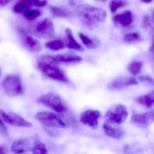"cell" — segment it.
I'll use <instances>...</instances> for the list:
<instances>
[{
	"label": "cell",
	"mask_w": 154,
	"mask_h": 154,
	"mask_svg": "<svg viewBox=\"0 0 154 154\" xmlns=\"http://www.w3.org/2000/svg\"><path fill=\"white\" fill-rule=\"evenodd\" d=\"M11 1L12 0H0V5L2 6H5L8 4L9 2H11Z\"/></svg>",
	"instance_id": "cell-33"
},
{
	"label": "cell",
	"mask_w": 154,
	"mask_h": 154,
	"mask_svg": "<svg viewBox=\"0 0 154 154\" xmlns=\"http://www.w3.org/2000/svg\"><path fill=\"white\" fill-rule=\"evenodd\" d=\"M131 123L138 128H146L154 123V108L143 114H134L131 118Z\"/></svg>",
	"instance_id": "cell-10"
},
{
	"label": "cell",
	"mask_w": 154,
	"mask_h": 154,
	"mask_svg": "<svg viewBox=\"0 0 154 154\" xmlns=\"http://www.w3.org/2000/svg\"><path fill=\"white\" fill-rule=\"evenodd\" d=\"M137 103L143 105L146 108H151L154 106V90L147 94L138 96L135 99Z\"/></svg>",
	"instance_id": "cell-18"
},
{
	"label": "cell",
	"mask_w": 154,
	"mask_h": 154,
	"mask_svg": "<svg viewBox=\"0 0 154 154\" xmlns=\"http://www.w3.org/2000/svg\"><path fill=\"white\" fill-rule=\"evenodd\" d=\"M58 66L59 63L51 55L42 56L37 62L38 69L45 76L66 84L69 82V79Z\"/></svg>",
	"instance_id": "cell-2"
},
{
	"label": "cell",
	"mask_w": 154,
	"mask_h": 154,
	"mask_svg": "<svg viewBox=\"0 0 154 154\" xmlns=\"http://www.w3.org/2000/svg\"><path fill=\"white\" fill-rule=\"evenodd\" d=\"M45 47L51 51H57L63 49L65 48V45L63 41L60 40V39H56V40H52L47 42L45 44Z\"/></svg>",
	"instance_id": "cell-23"
},
{
	"label": "cell",
	"mask_w": 154,
	"mask_h": 154,
	"mask_svg": "<svg viewBox=\"0 0 154 154\" xmlns=\"http://www.w3.org/2000/svg\"><path fill=\"white\" fill-rule=\"evenodd\" d=\"M0 77H1V69H0Z\"/></svg>",
	"instance_id": "cell-37"
},
{
	"label": "cell",
	"mask_w": 154,
	"mask_h": 154,
	"mask_svg": "<svg viewBox=\"0 0 154 154\" xmlns=\"http://www.w3.org/2000/svg\"><path fill=\"white\" fill-rule=\"evenodd\" d=\"M37 102L48 107L57 114H63L67 112V108L61 98L54 93H48L47 94L42 95L39 97Z\"/></svg>",
	"instance_id": "cell-3"
},
{
	"label": "cell",
	"mask_w": 154,
	"mask_h": 154,
	"mask_svg": "<svg viewBox=\"0 0 154 154\" xmlns=\"http://www.w3.org/2000/svg\"><path fill=\"white\" fill-rule=\"evenodd\" d=\"M103 129H104V134H105L107 136L110 137V138H113L114 139H121L122 137L124 136V132L122 129H121L120 128L116 127V126H113L112 124L110 123H104V126H103Z\"/></svg>",
	"instance_id": "cell-17"
},
{
	"label": "cell",
	"mask_w": 154,
	"mask_h": 154,
	"mask_svg": "<svg viewBox=\"0 0 154 154\" xmlns=\"http://www.w3.org/2000/svg\"><path fill=\"white\" fill-rule=\"evenodd\" d=\"M7 153V150L5 147L3 145H0V154H6Z\"/></svg>",
	"instance_id": "cell-32"
},
{
	"label": "cell",
	"mask_w": 154,
	"mask_h": 154,
	"mask_svg": "<svg viewBox=\"0 0 154 154\" xmlns=\"http://www.w3.org/2000/svg\"><path fill=\"white\" fill-rule=\"evenodd\" d=\"M126 0H111L110 2V9L111 13H115L121 8L126 6Z\"/></svg>",
	"instance_id": "cell-24"
},
{
	"label": "cell",
	"mask_w": 154,
	"mask_h": 154,
	"mask_svg": "<svg viewBox=\"0 0 154 154\" xmlns=\"http://www.w3.org/2000/svg\"><path fill=\"white\" fill-rule=\"evenodd\" d=\"M143 68V63L140 61H133L128 66V72L133 75V76H137V75L140 73Z\"/></svg>",
	"instance_id": "cell-22"
},
{
	"label": "cell",
	"mask_w": 154,
	"mask_h": 154,
	"mask_svg": "<svg viewBox=\"0 0 154 154\" xmlns=\"http://www.w3.org/2000/svg\"><path fill=\"white\" fill-rule=\"evenodd\" d=\"M138 81L145 85L154 86V79L149 75H142L139 77Z\"/></svg>",
	"instance_id": "cell-28"
},
{
	"label": "cell",
	"mask_w": 154,
	"mask_h": 154,
	"mask_svg": "<svg viewBox=\"0 0 154 154\" xmlns=\"http://www.w3.org/2000/svg\"><path fill=\"white\" fill-rule=\"evenodd\" d=\"M151 26V18L149 17L148 15L144 16L143 19V22H142V26L143 28H148Z\"/></svg>",
	"instance_id": "cell-30"
},
{
	"label": "cell",
	"mask_w": 154,
	"mask_h": 154,
	"mask_svg": "<svg viewBox=\"0 0 154 154\" xmlns=\"http://www.w3.org/2000/svg\"><path fill=\"white\" fill-rule=\"evenodd\" d=\"M19 33L20 35L22 38L23 44H24V47L27 49L32 51V52H39V51H41L42 46H41L40 43L37 40H36L32 36L29 35L22 29H20Z\"/></svg>",
	"instance_id": "cell-13"
},
{
	"label": "cell",
	"mask_w": 154,
	"mask_h": 154,
	"mask_svg": "<svg viewBox=\"0 0 154 154\" xmlns=\"http://www.w3.org/2000/svg\"><path fill=\"white\" fill-rule=\"evenodd\" d=\"M53 57L59 64L62 63V64L66 65H75L79 64L82 61L81 57L72 52L63 53V54L54 55Z\"/></svg>",
	"instance_id": "cell-14"
},
{
	"label": "cell",
	"mask_w": 154,
	"mask_h": 154,
	"mask_svg": "<svg viewBox=\"0 0 154 154\" xmlns=\"http://www.w3.org/2000/svg\"><path fill=\"white\" fill-rule=\"evenodd\" d=\"M149 51H150L151 54H152L154 55V38H153V40H152V45H151V47H150V49H149Z\"/></svg>",
	"instance_id": "cell-34"
},
{
	"label": "cell",
	"mask_w": 154,
	"mask_h": 154,
	"mask_svg": "<svg viewBox=\"0 0 154 154\" xmlns=\"http://www.w3.org/2000/svg\"><path fill=\"white\" fill-rule=\"evenodd\" d=\"M33 5L36 7H44L47 5V0H33Z\"/></svg>",
	"instance_id": "cell-31"
},
{
	"label": "cell",
	"mask_w": 154,
	"mask_h": 154,
	"mask_svg": "<svg viewBox=\"0 0 154 154\" xmlns=\"http://www.w3.org/2000/svg\"><path fill=\"white\" fill-rule=\"evenodd\" d=\"M0 118L5 123L18 127H32V123L14 112L6 113L0 109Z\"/></svg>",
	"instance_id": "cell-9"
},
{
	"label": "cell",
	"mask_w": 154,
	"mask_h": 154,
	"mask_svg": "<svg viewBox=\"0 0 154 154\" xmlns=\"http://www.w3.org/2000/svg\"><path fill=\"white\" fill-rule=\"evenodd\" d=\"M36 120L42 125L48 128H63L66 127V124L58 115L52 112L42 111L36 114Z\"/></svg>",
	"instance_id": "cell-5"
},
{
	"label": "cell",
	"mask_w": 154,
	"mask_h": 154,
	"mask_svg": "<svg viewBox=\"0 0 154 154\" xmlns=\"http://www.w3.org/2000/svg\"><path fill=\"white\" fill-rule=\"evenodd\" d=\"M101 117V113L98 110H87L80 114V122L92 129H96L98 120Z\"/></svg>",
	"instance_id": "cell-11"
},
{
	"label": "cell",
	"mask_w": 154,
	"mask_h": 154,
	"mask_svg": "<svg viewBox=\"0 0 154 154\" xmlns=\"http://www.w3.org/2000/svg\"><path fill=\"white\" fill-rule=\"evenodd\" d=\"M75 12L82 24L90 30L95 29L100 24L103 23L107 16L104 9L88 4L77 5Z\"/></svg>",
	"instance_id": "cell-1"
},
{
	"label": "cell",
	"mask_w": 154,
	"mask_h": 154,
	"mask_svg": "<svg viewBox=\"0 0 154 154\" xmlns=\"http://www.w3.org/2000/svg\"><path fill=\"white\" fill-rule=\"evenodd\" d=\"M63 43H64L65 47L71 50H75V51H84L82 47L76 42V40L74 38L72 32L70 29L67 28L65 31V37L64 40H63Z\"/></svg>",
	"instance_id": "cell-16"
},
{
	"label": "cell",
	"mask_w": 154,
	"mask_h": 154,
	"mask_svg": "<svg viewBox=\"0 0 154 154\" xmlns=\"http://www.w3.org/2000/svg\"><path fill=\"white\" fill-rule=\"evenodd\" d=\"M138 84V81L133 77H120L110 83L108 88L110 90H119L125 89L129 86H134Z\"/></svg>",
	"instance_id": "cell-12"
},
{
	"label": "cell",
	"mask_w": 154,
	"mask_h": 154,
	"mask_svg": "<svg viewBox=\"0 0 154 154\" xmlns=\"http://www.w3.org/2000/svg\"><path fill=\"white\" fill-rule=\"evenodd\" d=\"M32 152H33V154H48V150H47L45 144L38 139Z\"/></svg>",
	"instance_id": "cell-26"
},
{
	"label": "cell",
	"mask_w": 154,
	"mask_h": 154,
	"mask_svg": "<svg viewBox=\"0 0 154 154\" xmlns=\"http://www.w3.org/2000/svg\"><path fill=\"white\" fill-rule=\"evenodd\" d=\"M79 38L81 39L83 45L88 49H95L100 45V42L98 39L90 38L87 35L83 34L82 32L79 33Z\"/></svg>",
	"instance_id": "cell-19"
},
{
	"label": "cell",
	"mask_w": 154,
	"mask_h": 154,
	"mask_svg": "<svg viewBox=\"0 0 154 154\" xmlns=\"http://www.w3.org/2000/svg\"><path fill=\"white\" fill-rule=\"evenodd\" d=\"M36 141H37V138H33V137L19 138L14 141L11 147V150L14 153L16 154H21L26 152L32 151Z\"/></svg>",
	"instance_id": "cell-8"
},
{
	"label": "cell",
	"mask_w": 154,
	"mask_h": 154,
	"mask_svg": "<svg viewBox=\"0 0 154 154\" xmlns=\"http://www.w3.org/2000/svg\"><path fill=\"white\" fill-rule=\"evenodd\" d=\"M0 134L4 136L8 135V129L6 127L5 124V122L0 118Z\"/></svg>",
	"instance_id": "cell-29"
},
{
	"label": "cell",
	"mask_w": 154,
	"mask_h": 154,
	"mask_svg": "<svg viewBox=\"0 0 154 154\" xmlns=\"http://www.w3.org/2000/svg\"><path fill=\"white\" fill-rule=\"evenodd\" d=\"M112 20L116 26L127 27L133 22L132 13L130 11H125L122 13L113 16Z\"/></svg>",
	"instance_id": "cell-15"
},
{
	"label": "cell",
	"mask_w": 154,
	"mask_h": 154,
	"mask_svg": "<svg viewBox=\"0 0 154 154\" xmlns=\"http://www.w3.org/2000/svg\"><path fill=\"white\" fill-rule=\"evenodd\" d=\"M143 3H146V4H149V3L152 2L153 0H141Z\"/></svg>",
	"instance_id": "cell-35"
},
{
	"label": "cell",
	"mask_w": 154,
	"mask_h": 154,
	"mask_svg": "<svg viewBox=\"0 0 154 154\" xmlns=\"http://www.w3.org/2000/svg\"><path fill=\"white\" fill-rule=\"evenodd\" d=\"M128 116V112L126 107L123 105H117L107 111L105 115V122L110 124H122L126 120Z\"/></svg>",
	"instance_id": "cell-6"
},
{
	"label": "cell",
	"mask_w": 154,
	"mask_h": 154,
	"mask_svg": "<svg viewBox=\"0 0 154 154\" xmlns=\"http://www.w3.org/2000/svg\"><path fill=\"white\" fill-rule=\"evenodd\" d=\"M5 93L10 96H18L23 93V86L21 78L17 75H8L2 82Z\"/></svg>",
	"instance_id": "cell-4"
},
{
	"label": "cell",
	"mask_w": 154,
	"mask_h": 154,
	"mask_svg": "<svg viewBox=\"0 0 154 154\" xmlns=\"http://www.w3.org/2000/svg\"><path fill=\"white\" fill-rule=\"evenodd\" d=\"M41 15L40 11L36 9H28L24 12V16L27 20H33Z\"/></svg>",
	"instance_id": "cell-27"
},
{
	"label": "cell",
	"mask_w": 154,
	"mask_h": 154,
	"mask_svg": "<svg viewBox=\"0 0 154 154\" xmlns=\"http://www.w3.org/2000/svg\"><path fill=\"white\" fill-rule=\"evenodd\" d=\"M33 33L39 38L50 39L54 36V26L50 18H45L36 24Z\"/></svg>",
	"instance_id": "cell-7"
},
{
	"label": "cell",
	"mask_w": 154,
	"mask_h": 154,
	"mask_svg": "<svg viewBox=\"0 0 154 154\" xmlns=\"http://www.w3.org/2000/svg\"><path fill=\"white\" fill-rule=\"evenodd\" d=\"M152 21H153V23H154V11L152 12Z\"/></svg>",
	"instance_id": "cell-36"
},
{
	"label": "cell",
	"mask_w": 154,
	"mask_h": 154,
	"mask_svg": "<svg viewBox=\"0 0 154 154\" xmlns=\"http://www.w3.org/2000/svg\"><path fill=\"white\" fill-rule=\"evenodd\" d=\"M102 1H106V0H102Z\"/></svg>",
	"instance_id": "cell-38"
},
{
	"label": "cell",
	"mask_w": 154,
	"mask_h": 154,
	"mask_svg": "<svg viewBox=\"0 0 154 154\" xmlns=\"http://www.w3.org/2000/svg\"><path fill=\"white\" fill-rule=\"evenodd\" d=\"M122 40H123V42L125 43L131 44L136 42H139L140 40H141V37H140V34L137 32H130L125 34L123 36Z\"/></svg>",
	"instance_id": "cell-25"
},
{
	"label": "cell",
	"mask_w": 154,
	"mask_h": 154,
	"mask_svg": "<svg viewBox=\"0 0 154 154\" xmlns=\"http://www.w3.org/2000/svg\"><path fill=\"white\" fill-rule=\"evenodd\" d=\"M51 13L54 16L58 17H69L72 16V12L65 8L57 7V6H51L50 7Z\"/></svg>",
	"instance_id": "cell-20"
},
{
	"label": "cell",
	"mask_w": 154,
	"mask_h": 154,
	"mask_svg": "<svg viewBox=\"0 0 154 154\" xmlns=\"http://www.w3.org/2000/svg\"><path fill=\"white\" fill-rule=\"evenodd\" d=\"M32 5H33V0H19L14 5L13 10L15 13H21L28 10Z\"/></svg>",
	"instance_id": "cell-21"
}]
</instances>
